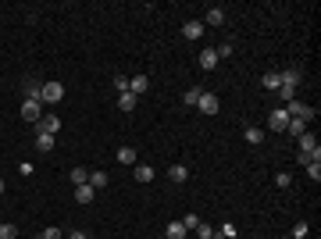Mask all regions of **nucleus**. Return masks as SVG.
Segmentation results:
<instances>
[{"mask_svg":"<svg viewBox=\"0 0 321 239\" xmlns=\"http://www.w3.org/2000/svg\"><path fill=\"white\" fill-rule=\"evenodd\" d=\"M61 100H65V86H61V82H43L39 104H61Z\"/></svg>","mask_w":321,"mask_h":239,"instance_id":"f257e3e1","label":"nucleus"},{"mask_svg":"<svg viewBox=\"0 0 321 239\" xmlns=\"http://www.w3.org/2000/svg\"><path fill=\"white\" fill-rule=\"evenodd\" d=\"M57 132H61V118L57 114H43L36 122V136H57Z\"/></svg>","mask_w":321,"mask_h":239,"instance_id":"f03ea898","label":"nucleus"},{"mask_svg":"<svg viewBox=\"0 0 321 239\" xmlns=\"http://www.w3.org/2000/svg\"><path fill=\"white\" fill-rule=\"evenodd\" d=\"M22 118H25L29 125H36V122L43 118V104H39V100H29V96H25V104H22Z\"/></svg>","mask_w":321,"mask_h":239,"instance_id":"7ed1b4c3","label":"nucleus"},{"mask_svg":"<svg viewBox=\"0 0 321 239\" xmlns=\"http://www.w3.org/2000/svg\"><path fill=\"white\" fill-rule=\"evenodd\" d=\"M286 125H289V111H286V107H275V111L268 114V129H271V132H286Z\"/></svg>","mask_w":321,"mask_h":239,"instance_id":"20e7f679","label":"nucleus"},{"mask_svg":"<svg viewBox=\"0 0 321 239\" xmlns=\"http://www.w3.org/2000/svg\"><path fill=\"white\" fill-rule=\"evenodd\" d=\"M196 107H200V111H204V114H218V111H222V100H218V96H214V93H204V96H200V104H196Z\"/></svg>","mask_w":321,"mask_h":239,"instance_id":"39448f33","label":"nucleus"},{"mask_svg":"<svg viewBox=\"0 0 321 239\" xmlns=\"http://www.w3.org/2000/svg\"><path fill=\"white\" fill-rule=\"evenodd\" d=\"M278 75H282V86L296 89V86L304 82V68H286V72H278Z\"/></svg>","mask_w":321,"mask_h":239,"instance_id":"423d86ee","label":"nucleus"},{"mask_svg":"<svg viewBox=\"0 0 321 239\" xmlns=\"http://www.w3.org/2000/svg\"><path fill=\"white\" fill-rule=\"evenodd\" d=\"M182 36H186V39H200V36H204V22H196V18L186 22V25H182Z\"/></svg>","mask_w":321,"mask_h":239,"instance_id":"0eeeda50","label":"nucleus"},{"mask_svg":"<svg viewBox=\"0 0 321 239\" xmlns=\"http://www.w3.org/2000/svg\"><path fill=\"white\" fill-rule=\"evenodd\" d=\"M200 68H204V72H211V68H218V54H214V47H207V50H200Z\"/></svg>","mask_w":321,"mask_h":239,"instance_id":"6e6552de","label":"nucleus"},{"mask_svg":"<svg viewBox=\"0 0 321 239\" xmlns=\"http://www.w3.org/2000/svg\"><path fill=\"white\" fill-rule=\"evenodd\" d=\"M136 104H139V96H136V93H118V111H125V114H129V111H136Z\"/></svg>","mask_w":321,"mask_h":239,"instance_id":"1a4fd4ad","label":"nucleus"},{"mask_svg":"<svg viewBox=\"0 0 321 239\" xmlns=\"http://www.w3.org/2000/svg\"><path fill=\"white\" fill-rule=\"evenodd\" d=\"M296 143H300V154H311V150H318V136H314V132H304V136H296Z\"/></svg>","mask_w":321,"mask_h":239,"instance_id":"9d476101","label":"nucleus"},{"mask_svg":"<svg viewBox=\"0 0 321 239\" xmlns=\"http://www.w3.org/2000/svg\"><path fill=\"white\" fill-rule=\"evenodd\" d=\"M93 196H96V189H93L89 182H86V186H75V200H79V204H93Z\"/></svg>","mask_w":321,"mask_h":239,"instance_id":"9b49d317","label":"nucleus"},{"mask_svg":"<svg viewBox=\"0 0 321 239\" xmlns=\"http://www.w3.org/2000/svg\"><path fill=\"white\" fill-rule=\"evenodd\" d=\"M186 232H189V229H186L182 222H168V229H164V236L168 239H186Z\"/></svg>","mask_w":321,"mask_h":239,"instance_id":"f8f14e48","label":"nucleus"},{"mask_svg":"<svg viewBox=\"0 0 321 239\" xmlns=\"http://www.w3.org/2000/svg\"><path fill=\"white\" fill-rule=\"evenodd\" d=\"M147 89H150V79H147V75L129 79V93H136V96H139V93H147Z\"/></svg>","mask_w":321,"mask_h":239,"instance_id":"ddd939ff","label":"nucleus"},{"mask_svg":"<svg viewBox=\"0 0 321 239\" xmlns=\"http://www.w3.org/2000/svg\"><path fill=\"white\" fill-rule=\"evenodd\" d=\"M168 178H171V182H186V178H189V168H186V164H171V168H168Z\"/></svg>","mask_w":321,"mask_h":239,"instance_id":"4468645a","label":"nucleus"},{"mask_svg":"<svg viewBox=\"0 0 321 239\" xmlns=\"http://www.w3.org/2000/svg\"><path fill=\"white\" fill-rule=\"evenodd\" d=\"M225 22V11L222 7H207V18H204V25H222Z\"/></svg>","mask_w":321,"mask_h":239,"instance_id":"2eb2a0df","label":"nucleus"},{"mask_svg":"<svg viewBox=\"0 0 321 239\" xmlns=\"http://www.w3.org/2000/svg\"><path fill=\"white\" fill-rule=\"evenodd\" d=\"M286 132H289V136H304V132H307V122H300V118H289Z\"/></svg>","mask_w":321,"mask_h":239,"instance_id":"dca6fc26","label":"nucleus"},{"mask_svg":"<svg viewBox=\"0 0 321 239\" xmlns=\"http://www.w3.org/2000/svg\"><path fill=\"white\" fill-rule=\"evenodd\" d=\"M243 136H246V143H253V147H260V143H264V129H253V125H250Z\"/></svg>","mask_w":321,"mask_h":239,"instance_id":"f3484780","label":"nucleus"},{"mask_svg":"<svg viewBox=\"0 0 321 239\" xmlns=\"http://www.w3.org/2000/svg\"><path fill=\"white\" fill-rule=\"evenodd\" d=\"M136 182H154V168L150 164H136Z\"/></svg>","mask_w":321,"mask_h":239,"instance_id":"a211bd4d","label":"nucleus"},{"mask_svg":"<svg viewBox=\"0 0 321 239\" xmlns=\"http://www.w3.org/2000/svg\"><path fill=\"white\" fill-rule=\"evenodd\" d=\"M260 86H264V89H278V86H282V75H278V72H268V75L260 79Z\"/></svg>","mask_w":321,"mask_h":239,"instance_id":"6ab92c4d","label":"nucleus"},{"mask_svg":"<svg viewBox=\"0 0 321 239\" xmlns=\"http://www.w3.org/2000/svg\"><path fill=\"white\" fill-rule=\"evenodd\" d=\"M200 96H204V89H186L182 104H186V107H196V104H200Z\"/></svg>","mask_w":321,"mask_h":239,"instance_id":"aec40b11","label":"nucleus"},{"mask_svg":"<svg viewBox=\"0 0 321 239\" xmlns=\"http://www.w3.org/2000/svg\"><path fill=\"white\" fill-rule=\"evenodd\" d=\"M36 150L39 154H50L54 150V136H36Z\"/></svg>","mask_w":321,"mask_h":239,"instance_id":"412c9836","label":"nucleus"},{"mask_svg":"<svg viewBox=\"0 0 321 239\" xmlns=\"http://www.w3.org/2000/svg\"><path fill=\"white\" fill-rule=\"evenodd\" d=\"M107 182H111V178H107V171H93V175H89V186H93V189H104Z\"/></svg>","mask_w":321,"mask_h":239,"instance_id":"4be33fe9","label":"nucleus"},{"mask_svg":"<svg viewBox=\"0 0 321 239\" xmlns=\"http://www.w3.org/2000/svg\"><path fill=\"white\" fill-rule=\"evenodd\" d=\"M39 89H43V82L25 79V93H29V100H39Z\"/></svg>","mask_w":321,"mask_h":239,"instance_id":"5701e85b","label":"nucleus"},{"mask_svg":"<svg viewBox=\"0 0 321 239\" xmlns=\"http://www.w3.org/2000/svg\"><path fill=\"white\" fill-rule=\"evenodd\" d=\"M214 239H236V225H232V222H225V225L214 232Z\"/></svg>","mask_w":321,"mask_h":239,"instance_id":"b1692460","label":"nucleus"},{"mask_svg":"<svg viewBox=\"0 0 321 239\" xmlns=\"http://www.w3.org/2000/svg\"><path fill=\"white\" fill-rule=\"evenodd\" d=\"M118 161H122V164H136V150H132V147H122V150H118Z\"/></svg>","mask_w":321,"mask_h":239,"instance_id":"393cba45","label":"nucleus"},{"mask_svg":"<svg viewBox=\"0 0 321 239\" xmlns=\"http://www.w3.org/2000/svg\"><path fill=\"white\" fill-rule=\"evenodd\" d=\"M72 182H75V186H86V182H89V175H86V168H79V164L72 168Z\"/></svg>","mask_w":321,"mask_h":239,"instance_id":"a878e982","label":"nucleus"},{"mask_svg":"<svg viewBox=\"0 0 321 239\" xmlns=\"http://www.w3.org/2000/svg\"><path fill=\"white\" fill-rule=\"evenodd\" d=\"M14 236H18V225L4 222V225H0V239H14Z\"/></svg>","mask_w":321,"mask_h":239,"instance_id":"bb28decb","label":"nucleus"},{"mask_svg":"<svg viewBox=\"0 0 321 239\" xmlns=\"http://www.w3.org/2000/svg\"><path fill=\"white\" fill-rule=\"evenodd\" d=\"M275 186H278V189H289V186H293L289 171H278V175H275Z\"/></svg>","mask_w":321,"mask_h":239,"instance_id":"cd10ccee","label":"nucleus"},{"mask_svg":"<svg viewBox=\"0 0 321 239\" xmlns=\"http://www.w3.org/2000/svg\"><path fill=\"white\" fill-rule=\"evenodd\" d=\"M307 232H311L307 222H296V225H293V239H307Z\"/></svg>","mask_w":321,"mask_h":239,"instance_id":"c85d7f7f","label":"nucleus"},{"mask_svg":"<svg viewBox=\"0 0 321 239\" xmlns=\"http://www.w3.org/2000/svg\"><path fill=\"white\" fill-rule=\"evenodd\" d=\"M214 54H218V61H222V57H232V43H218Z\"/></svg>","mask_w":321,"mask_h":239,"instance_id":"c756f323","label":"nucleus"},{"mask_svg":"<svg viewBox=\"0 0 321 239\" xmlns=\"http://www.w3.org/2000/svg\"><path fill=\"white\" fill-rule=\"evenodd\" d=\"M196 236H200V239H214V229H211V225H204V222H200V225H196Z\"/></svg>","mask_w":321,"mask_h":239,"instance_id":"7c9ffc66","label":"nucleus"},{"mask_svg":"<svg viewBox=\"0 0 321 239\" xmlns=\"http://www.w3.org/2000/svg\"><path fill=\"white\" fill-rule=\"evenodd\" d=\"M278 96L289 104V100H296V89H289V86H278Z\"/></svg>","mask_w":321,"mask_h":239,"instance_id":"2f4dec72","label":"nucleus"},{"mask_svg":"<svg viewBox=\"0 0 321 239\" xmlns=\"http://www.w3.org/2000/svg\"><path fill=\"white\" fill-rule=\"evenodd\" d=\"M114 89H118V93H129V79H125V75H114Z\"/></svg>","mask_w":321,"mask_h":239,"instance_id":"473e14b6","label":"nucleus"},{"mask_svg":"<svg viewBox=\"0 0 321 239\" xmlns=\"http://www.w3.org/2000/svg\"><path fill=\"white\" fill-rule=\"evenodd\" d=\"M307 175H311V182H321V164H307Z\"/></svg>","mask_w":321,"mask_h":239,"instance_id":"72a5a7b5","label":"nucleus"},{"mask_svg":"<svg viewBox=\"0 0 321 239\" xmlns=\"http://www.w3.org/2000/svg\"><path fill=\"white\" fill-rule=\"evenodd\" d=\"M178 222H182L186 229H196V225H200V218H196V214H186V218H178Z\"/></svg>","mask_w":321,"mask_h":239,"instance_id":"f704fd0d","label":"nucleus"},{"mask_svg":"<svg viewBox=\"0 0 321 239\" xmlns=\"http://www.w3.org/2000/svg\"><path fill=\"white\" fill-rule=\"evenodd\" d=\"M43 239H61V232H57V229L50 225V229H43Z\"/></svg>","mask_w":321,"mask_h":239,"instance_id":"c9c22d12","label":"nucleus"},{"mask_svg":"<svg viewBox=\"0 0 321 239\" xmlns=\"http://www.w3.org/2000/svg\"><path fill=\"white\" fill-rule=\"evenodd\" d=\"M65 239H86V232H72V236H65Z\"/></svg>","mask_w":321,"mask_h":239,"instance_id":"e433bc0d","label":"nucleus"},{"mask_svg":"<svg viewBox=\"0 0 321 239\" xmlns=\"http://www.w3.org/2000/svg\"><path fill=\"white\" fill-rule=\"evenodd\" d=\"M4 189H7V186H4V178H0V196H4Z\"/></svg>","mask_w":321,"mask_h":239,"instance_id":"4c0bfd02","label":"nucleus"},{"mask_svg":"<svg viewBox=\"0 0 321 239\" xmlns=\"http://www.w3.org/2000/svg\"><path fill=\"white\" fill-rule=\"evenodd\" d=\"M36 239H43V236H36Z\"/></svg>","mask_w":321,"mask_h":239,"instance_id":"58836bf2","label":"nucleus"},{"mask_svg":"<svg viewBox=\"0 0 321 239\" xmlns=\"http://www.w3.org/2000/svg\"><path fill=\"white\" fill-rule=\"evenodd\" d=\"M0 225H4V222H0Z\"/></svg>","mask_w":321,"mask_h":239,"instance_id":"ea45409f","label":"nucleus"}]
</instances>
